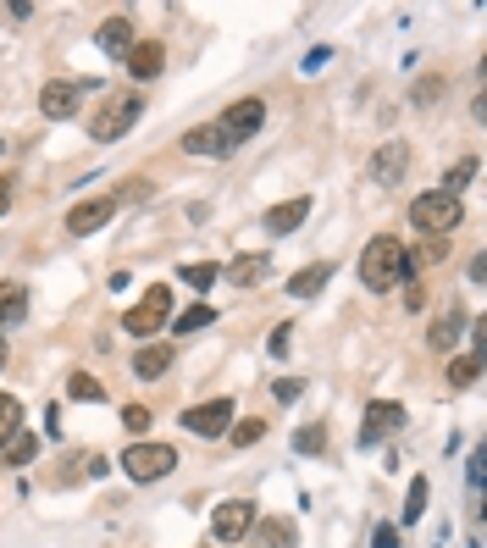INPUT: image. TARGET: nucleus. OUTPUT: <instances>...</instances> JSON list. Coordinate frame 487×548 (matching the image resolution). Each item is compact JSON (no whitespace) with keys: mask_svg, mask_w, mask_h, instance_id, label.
<instances>
[{"mask_svg":"<svg viewBox=\"0 0 487 548\" xmlns=\"http://www.w3.org/2000/svg\"><path fill=\"white\" fill-rule=\"evenodd\" d=\"M410 272V255H404V244L393 239V233H382V239H371L366 244V255H360V283L366 288H393L399 277Z\"/></svg>","mask_w":487,"mask_h":548,"instance_id":"obj_1","label":"nucleus"},{"mask_svg":"<svg viewBox=\"0 0 487 548\" xmlns=\"http://www.w3.org/2000/svg\"><path fill=\"white\" fill-rule=\"evenodd\" d=\"M460 216H465V205L454 200V194H443V189L410 200V227H416V233H427V239H449L454 227H460Z\"/></svg>","mask_w":487,"mask_h":548,"instance_id":"obj_2","label":"nucleus"},{"mask_svg":"<svg viewBox=\"0 0 487 548\" xmlns=\"http://www.w3.org/2000/svg\"><path fill=\"white\" fill-rule=\"evenodd\" d=\"M139 111H144V100H139V95H111L106 106L95 111V122H89V139H95V144H117L122 133H133Z\"/></svg>","mask_w":487,"mask_h":548,"instance_id":"obj_3","label":"nucleus"},{"mask_svg":"<svg viewBox=\"0 0 487 548\" xmlns=\"http://www.w3.org/2000/svg\"><path fill=\"white\" fill-rule=\"evenodd\" d=\"M172 322V288L167 283H155V288H144V299L122 316V327H128L133 338H150V333H161V327Z\"/></svg>","mask_w":487,"mask_h":548,"instance_id":"obj_4","label":"nucleus"},{"mask_svg":"<svg viewBox=\"0 0 487 548\" xmlns=\"http://www.w3.org/2000/svg\"><path fill=\"white\" fill-rule=\"evenodd\" d=\"M172 465H178L172 443H133V449L122 454V471H128L133 482H161Z\"/></svg>","mask_w":487,"mask_h":548,"instance_id":"obj_5","label":"nucleus"},{"mask_svg":"<svg viewBox=\"0 0 487 548\" xmlns=\"http://www.w3.org/2000/svg\"><path fill=\"white\" fill-rule=\"evenodd\" d=\"M261 122H266V100H238V106H227V117L222 122H216V128H222L227 133V144H233V150H238V144H244V139H250V133H261Z\"/></svg>","mask_w":487,"mask_h":548,"instance_id":"obj_6","label":"nucleus"},{"mask_svg":"<svg viewBox=\"0 0 487 548\" xmlns=\"http://www.w3.org/2000/svg\"><path fill=\"white\" fill-rule=\"evenodd\" d=\"M111 216H117V200H111V194H100V200H78L67 211V233L72 239H89V233H100Z\"/></svg>","mask_w":487,"mask_h":548,"instance_id":"obj_7","label":"nucleus"},{"mask_svg":"<svg viewBox=\"0 0 487 548\" xmlns=\"http://www.w3.org/2000/svg\"><path fill=\"white\" fill-rule=\"evenodd\" d=\"M183 427H189L194 438H222V432L233 427V399H211V405L183 410Z\"/></svg>","mask_w":487,"mask_h":548,"instance_id":"obj_8","label":"nucleus"},{"mask_svg":"<svg viewBox=\"0 0 487 548\" xmlns=\"http://www.w3.org/2000/svg\"><path fill=\"white\" fill-rule=\"evenodd\" d=\"M250 526H255V504L250 499H227V504H216V515H211L216 543H238Z\"/></svg>","mask_w":487,"mask_h":548,"instance_id":"obj_9","label":"nucleus"},{"mask_svg":"<svg viewBox=\"0 0 487 548\" xmlns=\"http://www.w3.org/2000/svg\"><path fill=\"white\" fill-rule=\"evenodd\" d=\"M89 84H72V78H50L45 89H39V111H45L50 122H67L72 111H78V100H84Z\"/></svg>","mask_w":487,"mask_h":548,"instance_id":"obj_10","label":"nucleus"},{"mask_svg":"<svg viewBox=\"0 0 487 548\" xmlns=\"http://www.w3.org/2000/svg\"><path fill=\"white\" fill-rule=\"evenodd\" d=\"M183 150H189V155H205V161H222V155H233V144H227V133L216 128V122H205V128H189V133H183Z\"/></svg>","mask_w":487,"mask_h":548,"instance_id":"obj_11","label":"nucleus"},{"mask_svg":"<svg viewBox=\"0 0 487 548\" xmlns=\"http://www.w3.org/2000/svg\"><path fill=\"white\" fill-rule=\"evenodd\" d=\"M122 61H128V72L139 78V84H150V78H161V67H167V45H155V39H144V45H133Z\"/></svg>","mask_w":487,"mask_h":548,"instance_id":"obj_12","label":"nucleus"},{"mask_svg":"<svg viewBox=\"0 0 487 548\" xmlns=\"http://www.w3.org/2000/svg\"><path fill=\"white\" fill-rule=\"evenodd\" d=\"M404 427V405H388V399H377V405L366 410V427H360V443H377L382 432Z\"/></svg>","mask_w":487,"mask_h":548,"instance_id":"obj_13","label":"nucleus"},{"mask_svg":"<svg viewBox=\"0 0 487 548\" xmlns=\"http://www.w3.org/2000/svg\"><path fill=\"white\" fill-rule=\"evenodd\" d=\"M272 277V255H238L233 266H227V283L233 288H255V283H266Z\"/></svg>","mask_w":487,"mask_h":548,"instance_id":"obj_14","label":"nucleus"},{"mask_svg":"<svg viewBox=\"0 0 487 548\" xmlns=\"http://www.w3.org/2000/svg\"><path fill=\"white\" fill-rule=\"evenodd\" d=\"M305 216H310V200H283V205H272V211H266V233H272V239H283V233H294Z\"/></svg>","mask_w":487,"mask_h":548,"instance_id":"obj_15","label":"nucleus"},{"mask_svg":"<svg viewBox=\"0 0 487 548\" xmlns=\"http://www.w3.org/2000/svg\"><path fill=\"white\" fill-rule=\"evenodd\" d=\"M172 355H178L172 344H144L139 355H133V377H167V371H172Z\"/></svg>","mask_w":487,"mask_h":548,"instance_id":"obj_16","label":"nucleus"},{"mask_svg":"<svg viewBox=\"0 0 487 548\" xmlns=\"http://www.w3.org/2000/svg\"><path fill=\"white\" fill-rule=\"evenodd\" d=\"M133 45H139V34H133L128 17H111V23H100V50H106V56H128Z\"/></svg>","mask_w":487,"mask_h":548,"instance_id":"obj_17","label":"nucleus"},{"mask_svg":"<svg viewBox=\"0 0 487 548\" xmlns=\"http://www.w3.org/2000/svg\"><path fill=\"white\" fill-rule=\"evenodd\" d=\"M404 167H410V150H404V144H388V150H377V161H371V178H377V183H399Z\"/></svg>","mask_w":487,"mask_h":548,"instance_id":"obj_18","label":"nucleus"},{"mask_svg":"<svg viewBox=\"0 0 487 548\" xmlns=\"http://www.w3.org/2000/svg\"><path fill=\"white\" fill-rule=\"evenodd\" d=\"M327 277H333V266H327V261H316V266H305V272H294V277H288V294L310 299V294H321V288H327Z\"/></svg>","mask_w":487,"mask_h":548,"instance_id":"obj_19","label":"nucleus"},{"mask_svg":"<svg viewBox=\"0 0 487 548\" xmlns=\"http://www.w3.org/2000/svg\"><path fill=\"white\" fill-rule=\"evenodd\" d=\"M28 316V288L23 283H0V327H12Z\"/></svg>","mask_w":487,"mask_h":548,"instance_id":"obj_20","label":"nucleus"},{"mask_svg":"<svg viewBox=\"0 0 487 548\" xmlns=\"http://www.w3.org/2000/svg\"><path fill=\"white\" fill-rule=\"evenodd\" d=\"M17 432H23V405H17L12 394H0V449H6Z\"/></svg>","mask_w":487,"mask_h":548,"instance_id":"obj_21","label":"nucleus"},{"mask_svg":"<svg viewBox=\"0 0 487 548\" xmlns=\"http://www.w3.org/2000/svg\"><path fill=\"white\" fill-rule=\"evenodd\" d=\"M460 327H465V316L460 310H449V316H438V322H432V349H454V338H460Z\"/></svg>","mask_w":487,"mask_h":548,"instance_id":"obj_22","label":"nucleus"},{"mask_svg":"<svg viewBox=\"0 0 487 548\" xmlns=\"http://www.w3.org/2000/svg\"><path fill=\"white\" fill-rule=\"evenodd\" d=\"M255 537H261V548H294V526L288 521H261V526H250Z\"/></svg>","mask_w":487,"mask_h":548,"instance_id":"obj_23","label":"nucleus"},{"mask_svg":"<svg viewBox=\"0 0 487 548\" xmlns=\"http://www.w3.org/2000/svg\"><path fill=\"white\" fill-rule=\"evenodd\" d=\"M67 394L78 399V405H100V399H106V388H100V382L89 377V371H72V382H67Z\"/></svg>","mask_w":487,"mask_h":548,"instance_id":"obj_24","label":"nucleus"},{"mask_svg":"<svg viewBox=\"0 0 487 548\" xmlns=\"http://www.w3.org/2000/svg\"><path fill=\"white\" fill-rule=\"evenodd\" d=\"M261 438H266V421H261V416H244V421H233V449H255Z\"/></svg>","mask_w":487,"mask_h":548,"instance_id":"obj_25","label":"nucleus"},{"mask_svg":"<svg viewBox=\"0 0 487 548\" xmlns=\"http://www.w3.org/2000/svg\"><path fill=\"white\" fill-rule=\"evenodd\" d=\"M216 322V310L211 305H194V310H183L178 322H172V333H200V327H211Z\"/></svg>","mask_w":487,"mask_h":548,"instance_id":"obj_26","label":"nucleus"},{"mask_svg":"<svg viewBox=\"0 0 487 548\" xmlns=\"http://www.w3.org/2000/svg\"><path fill=\"white\" fill-rule=\"evenodd\" d=\"M476 371H482V355H460V360H449V382H454V388H471Z\"/></svg>","mask_w":487,"mask_h":548,"instance_id":"obj_27","label":"nucleus"},{"mask_svg":"<svg viewBox=\"0 0 487 548\" xmlns=\"http://www.w3.org/2000/svg\"><path fill=\"white\" fill-rule=\"evenodd\" d=\"M471 178H476V161H471V155H465V161H454V167L443 172V194H460V189H465V183H471Z\"/></svg>","mask_w":487,"mask_h":548,"instance_id":"obj_28","label":"nucleus"},{"mask_svg":"<svg viewBox=\"0 0 487 548\" xmlns=\"http://www.w3.org/2000/svg\"><path fill=\"white\" fill-rule=\"evenodd\" d=\"M216 277H222V266H216V261H194V266H183V283H189V288H211Z\"/></svg>","mask_w":487,"mask_h":548,"instance_id":"obj_29","label":"nucleus"},{"mask_svg":"<svg viewBox=\"0 0 487 548\" xmlns=\"http://www.w3.org/2000/svg\"><path fill=\"white\" fill-rule=\"evenodd\" d=\"M294 449L299 454H321V449H327V427H299L294 432Z\"/></svg>","mask_w":487,"mask_h":548,"instance_id":"obj_30","label":"nucleus"},{"mask_svg":"<svg viewBox=\"0 0 487 548\" xmlns=\"http://www.w3.org/2000/svg\"><path fill=\"white\" fill-rule=\"evenodd\" d=\"M421 510H427V477H416V482H410V504H404V526H410V521H421Z\"/></svg>","mask_w":487,"mask_h":548,"instance_id":"obj_31","label":"nucleus"},{"mask_svg":"<svg viewBox=\"0 0 487 548\" xmlns=\"http://www.w3.org/2000/svg\"><path fill=\"white\" fill-rule=\"evenodd\" d=\"M34 449H39V443L28 438V432H17V438L6 443V460H12V465H28V460H34Z\"/></svg>","mask_w":487,"mask_h":548,"instance_id":"obj_32","label":"nucleus"},{"mask_svg":"<svg viewBox=\"0 0 487 548\" xmlns=\"http://www.w3.org/2000/svg\"><path fill=\"white\" fill-rule=\"evenodd\" d=\"M150 410H144V405H128V410H122V427H128L133 432V438H144V432H150Z\"/></svg>","mask_w":487,"mask_h":548,"instance_id":"obj_33","label":"nucleus"},{"mask_svg":"<svg viewBox=\"0 0 487 548\" xmlns=\"http://www.w3.org/2000/svg\"><path fill=\"white\" fill-rule=\"evenodd\" d=\"M421 305H427V288H421V283H404V310H421Z\"/></svg>","mask_w":487,"mask_h":548,"instance_id":"obj_34","label":"nucleus"},{"mask_svg":"<svg viewBox=\"0 0 487 548\" xmlns=\"http://www.w3.org/2000/svg\"><path fill=\"white\" fill-rule=\"evenodd\" d=\"M288 333H294V327H272V338H266V349H272V355H288Z\"/></svg>","mask_w":487,"mask_h":548,"instance_id":"obj_35","label":"nucleus"},{"mask_svg":"<svg viewBox=\"0 0 487 548\" xmlns=\"http://www.w3.org/2000/svg\"><path fill=\"white\" fill-rule=\"evenodd\" d=\"M327 61H333V50H327V45H316V50H310V56H305V72H321V67H327Z\"/></svg>","mask_w":487,"mask_h":548,"instance_id":"obj_36","label":"nucleus"},{"mask_svg":"<svg viewBox=\"0 0 487 548\" xmlns=\"http://www.w3.org/2000/svg\"><path fill=\"white\" fill-rule=\"evenodd\" d=\"M371 548H399V532H393V526H377V537H371Z\"/></svg>","mask_w":487,"mask_h":548,"instance_id":"obj_37","label":"nucleus"},{"mask_svg":"<svg viewBox=\"0 0 487 548\" xmlns=\"http://www.w3.org/2000/svg\"><path fill=\"white\" fill-rule=\"evenodd\" d=\"M438 78H427V84H416V100H421V106H432V100H438Z\"/></svg>","mask_w":487,"mask_h":548,"instance_id":"obj_38","label":"nucleus"},{"mask_svg":"<svg viewBox=\"0 0 487 548\" xmlns=\"http://www.w3.org/2000/svg\"><path fill=\"white\" fill-rule=\"evenodd\" d=\"M277 399H288V405H294V399H299V382L283 377V382H277Z\"/></svg>","mask_w":487,"mask_h":548,"instance_id":"obj_39","label":"nucleus"},{"mask_svg":"<svg viewBox=\"0 0 487 548\" xmlns=\"http://www.w3.org/2000/svg\"><path fill=\"white\" fill-rule=\"evenodd\" d=\"M6 205H12V183H0V216H6Z\"/></svg>","mask_w":487,"mask_h":548,"instance_id":"obj_40","label":"nucleus"},{"mask_svg":"<svg viewBox=\"0 0 487 548\" xmlns=\"http://www.w3.org/2000/svg\"><path fill=\"white\" fill-rule=\"evenodd\" d=\"M0 366H6V333H0Z\"/></svg>","mask_w":487,"mask_h":548,"instance_id":"obj_41","label":"nucleus"},{"mask_svg":"<svg viewBox=\"0 0 487 548\" xmlns=\"http://www.w3.org/2000/svg\"><path fill=\"white\" fill-rule=\"evenodd\" d=\"M0 155H6V144H0Z\"/></svg>","mask_w":487,"mask_h":548,"instance_id":"obj_42","label":"nucleus"}]
</instances>
